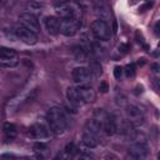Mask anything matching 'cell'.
Here are the masks:
<instances>
[{"label": "cell", "instance_id": "1", "mask_svg": "<svg viewBox=\"0 0 160 160\" xmlns=\"http://www.w3.org/2000/svg\"><path fill=\"white\" fill-rule=\"evenodd\" d=\"M95 91L89 85H78L70 86L66 90V99L74 108H79L85 105L86 102H91L95 100Z\"/></svg>", "mask_w": 160, "mask_h": 160}, {"label": "cell", "instance_id": "2", "mask_svg": "<svg viewBox=\"0 0 160 160\" xmlns=\"http://www.w3.org/2000/svg\"><path fill=\"white\" fill-rule=\"evenodd\" d=\"M46 121L51 129V132L55 135H60L66 130L68 120L62 109L58 106H52L46 112Z\"/></svg>", "mask_w": 160, "mask_h": 160}, {"label": "cell", "instance_id": "3", "mask_svg": "<svg viewBox=\"0 0 160 160\" xmlns=\"http://www.w3.org/2000/svg\"><path fill=\"white\" fill-rule=\"evenodd\" d=\"M55 11L59 19H81V8L75 2H56Z\"/></svg>", "mask_w": 160, "mask_h": 160}, {"label": "cell", "instance_id": "4", "mask_svg": "<svg viewBox=\"0 0 160 160\" xmlns=\"http://www.w3.org/2000/svg\"><path fill=\"white\" fill-rule=\"evenodd\" d=\"M52 135L51 129L46 121V119H39L36 122H34L29 129H28V136L30 139H36V140H42V139H49Z\"/></svg>", "mask_w": 160, "mask_h": 160}, {"label": "cell", "instance_id": "5", "mask_svg": "<svg viewBox=\"0 0 160 160\" xmlns=\"http://www.w3.org/2000/svg\"><path fill=\"white\" fill-rule=\"evenodd\" d=\"M90 28H91L92 35L98 40H101V41L110 40V38H111V28H110L109 22H106L104 20H100V19H96V20H94L91 22Z\"/></svg>", "mask_w": 160, "mask_h": 160}, {"label": "cell", "instance_id": "6", "mask_svg": "<svg viewBox=\"0 0 160 160\" xmlns=\"http://www.w3.org/2000/svg\"><path fill=\"white\" fill-rule=\"evenodd\" d=\"M14 32H15V36L18 39H20L22 42H25L26 45H34L38 41V35L35 32L30 31L29 29H26L21 24H18L14 28Z\"/></svg>", "mask_w": 160, "mask_h": 160}, {"label": "cell", "instance_id": "7", "mask_svg": "<svg viewBox=\"0 0 160 160\" xmlns=\"http://www.w3.org/2000/svg\"><path fill=\"white\" fill-rule=\"evenodd\" d=\"M126 116H128V121L132 125V126H140L144 124L145 121V115L142 112V110L135 105H128L126 106Z\"/></svg>", "mask_w": 160, "mask_h": 160}, {"label": "cell", "instance_id": "8", "mask_svg": "<svg viewBox=\"0 0 160 160\" xmlns=\"http://www.w3.org/2000/svg\"><path fill=\"white\" fill-rule=\"evenodd\" d=\"M19 20H20V24L24 25L26 29H29L30 31L35 32L38 35V32H40V22L38 20V18L31 14V12H21L19 15Z\"/></svg>", "mask_w": 160, "mask_h": 160}, {"label": "cell", "instance_id": "9", "mask_svg": "<svg viewBox=\"0 0 160 160\" xmlns=\"http://www.w3.org/2000/svg\"><path fill=\"white\" fill-rule=\"evenodd\" d=\"M71 78H72V81L79 84V85H86L92 75H91V71L89 70V68H85V66H78L75 69H72L71 71Z\"/></svg>", "mask_w": 160, "mask_h": 160}, {"label": "cell", "instance_id": "10", "mask_svg": "<svg viewBox=\"0 0 160 160\" xmlns=\"http://www.w3.org/2000/svg\"><path fill=\"white\" fill-rule=\"evenodd\" d=\"M60 32H62L65 36H74L78 30L80 29L81 20L78 19H60Z\"/></svg>", "mask_w": 160, "mask_h": 160}, {"label": "cell", "instance_id": "11", "mask_svg": "<svg viewBox=\"0 0 160 160\" xmlns=\"http://www.w3.org/2000/svg\"><path fill=\"white\" fill-rule=\"evenodd\" d=\"M148 152H149V148L144 140H138L134 144H131L129 148V154L135 160H142L144 158H146Z\"/></svg>", "mask_w": 160, "mask_h": 160}, {"label": "cell", "instance_id": "12", "mask_svg": "<svg viewBox=\"0 0 160 160\" xmlns=\"http://www.w3.org/2000/svg\"><path fill=\"white\" fill-rule=\"evenodd\" d=\"M60 22L61 20L58 16H46L44 19V26L46 29V31L51 35H58L60 32Z\"/></svg>", "mask_w": 160, "mask_h": 160}, {"label": "cell", "instance_id": "13", "mask_svg": "<svg viewBox=\"0 0 160 160\" xmlns=\"http://www.w3.org/2000/svg\"><path fill=\"white\" fill-rule=\"evenodd\" d=\"M81 140H82V144L89 149H94V148H96L99 145V136L96 134L86 131V130H84Z\"/></svg>", "mask_w": 160, "mask_h": 160}, {"label": "cell", "instance_id": "14", "mask_svg": "<svg viewBox=\"0 0 160 160\" xmlns=\"http://www.w3.org/2000/svg\"><path fill=\"white\" fill-rule=\"evenodd\" d=\"M95 11L96 14L99 15V19L100 20H104L108 22V20L111 18V12H110V9L106 4L104 2H98L96 6H95Z\"/></svg>", "mask_w": 160, "mask_h": 160}, {"label": "cell", "instance_id": "15", "mask_svg": "<svg viewBox=\"0 0 160 160\" xmlns=\"http://www.w3.org/2000/svg\"><path fill=\"white\" fill-rule=\"evenodd\" d=\"M84 130H86V131H90V132H94V134L99 135V132L102 130V128H101V122H100L99 120H96L95 118H92V119H90V120H88V121H86Z\"/></svg>", "mask_w": 160, "mask_h": 160}, {"label": "cell", "instance_id": "16", "mask_svg": "<svg viewBox=\"0 0 160 160\" xmlns=\"http://www.w3.org/2000/svg\"><path fill=\"white\" fill-rule=\"evenodd\" d=\"M18 56L16 51L11 48L0 46V60H15Z\"/></svg>", "mask_w": 160, "mask_h": 160}, {"label": "cell", "instance_id": "17", "mask_svg": "<svg viewBox=\"0 0 160 160\" xmlns=\"http://www.w3.org/2000/svg\"><path fill=\"white\" fill-rule=\"evenodd\" d=\"M2 129H4V134H5L6 139L12 140V139L16 138V135H18V128H16L15 124H12V122H5Z\"/></svg>", "mask_w": 160, "mask_h": 160}, {"label": "cell", "instance_id": "18", "mask_svg": "<svg viewBox=\"0 0 160 160\" xmlns=\"http://www.w3.org/2000/svg\"><path fill=\"white\" fill-rule=\"evenodd\" d=\"M72 52H74V56H75L76 61L84 62V61L88 60V56H89V55H88V52L82 49V46H74Z\"/></svg>", "mask_w": 160, "mask_h": 160}, {"label": "cell", "instance_id": "19", "mask_svg": "<svg viewBox=\"0 0 160 160\" xmlns=\"http://www.w3.org/2000/svg\"><path fill=\"white\" fill-rule=\"evenodd\" d=\"M89 70L91 71V75H95V76H99L101 74V65L99 61H92Z\"/></svg>", "mask_w": 160, "mask_h": 160}, {"label": "cell", "instance_id": "20", "mask_svg": "<svg viewBox=\"0 0 160 160\" xmlns=\"http://www.w3.org/2000/svg\"><path fill=\"white\" fill-rule=\"evenodd\" d=\"M122 71L125 72V76L128 78V79H130V78H134L135 76V64H128L126 66H125V69H122Z\"/></svg>", "mask_w": 160, "mask_h": 160}, {"label": "cell", "instance_id": "21", "mask_svg": "<svg viewBox=\"0 0 160 160\" xmlns=\"http://www.w3.org/2000/svg\"><path fill=\"white\" fill-rule=\"evenodd\" d=\"M32 149H34L35 152H38L39 156H40L41 154H44V152L48 150V146H46V144H44V142H36V144H34ZM40 158H41V156H40Z\"/></svg>", "mask_w": 160, "mask_h": 160}, {"label": "cell", "instance_id": "22", "mask_svg": "<svg viewBox=\"0 0 160 160\" xmlns=\"http://www.w3.org/2000/svg\"><path fill=\"white\" fill-rule=\"evenodd\" d=\"M122 72H124V71H122V68H121V66L118 65V66L114 68V76H115V79L119 80V79L122 76Z\"/></svg>", "mask_w": 160, "mask_h": 160}, {"label": "cell", "instance_id": "23", "mask_svg": "<svg viewBox=\"0 0 160 160\" xmlns=\"http://www.w3.org/2000/svg\"><path fill=\"white\" fill-rule=\"evenodd\" d=\"M78 160H94V158L90 155V154H86V152H82L79 158H78Z\"/></svg>", "mask_w": 160, "mask_h": 160}, {"label": "cell", "instance_id": "24", "mask_svg": "<svg viewBox=\"0 0 160 160\" xmlns=\"http://www.w3.org/2000/svg\"><path fill=\"white\" fill-rule=\"evenodd\" d=\"M15 156L11 155V154H2L0 155V160H12Z\"/></svg>", "mask_w": 160, "mask_h": 160}, {"label": "cell", "instance_id": "25", "mask_svg": "<svg viewBox=\"0 0 160 160\" xmlns=\"http://www.w3.org/2000/svg\"><path fill=\"white\" fill-rule=\"evenodd\" d=\"M100 90H101V92H106V91H108V84H106L105 81H102V82L100 84Z\"/></svg>", "mask_w": 160, "mask_h": 160}, {"label": "cell", "instance_id": "26", "mask_svg": "<svg viewBox=\"0 0 160 160\" xmlns=\"http://www.w3.org/2000/svg\"><path fill=\"white\" fill-rule=\"evenodd\" d=\"M151 5H152V2H148V4H145V5L142 6V8H140V10H141V11H144L145 9H148V8H150Z\"/></svg>", "mask_w": 160, "mask_h": 160}, {"label": "cell", "instance_id": "27", "mask_svg": "<svg viewBox=\"0 0 160 160\" xmlns=\"http://www.w3.org/2000/svg\"><path fill=\"white\" fill-rule=\"evenodd\" d=\"M155 34L159 35V22H156V25H155Z\"/></svg>", "mask_w": 160, "mask_h": 160}, {"label": "cell", "instance_id": "28", "mask_svg": "<svg viewBox=\"0 0 160 160\" xmlns=\"http://www.w3.org/2000/svg\"><path fill=\"white\" fill-rule=\"evenodd\" d=\"M0 8H1V2H0Z\"/></svg>", "mask_w": 160, "mask_h": 160}]
</instances>
